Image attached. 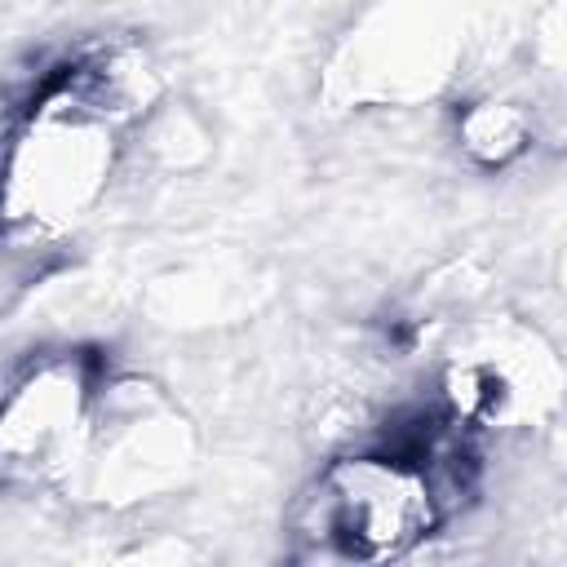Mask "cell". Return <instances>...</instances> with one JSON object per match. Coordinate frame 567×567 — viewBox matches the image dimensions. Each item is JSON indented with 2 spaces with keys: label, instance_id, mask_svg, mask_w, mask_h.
I'll use <instances>...</instances> for the list:
<instances>
[{
  "label": "cell",
  "instance_id": "obj_7",
  "mask_svg": "<svg viewBox=\"0 0 567 567\" xmlns=\"http://www.w3.org/2000/svg\"><path fill=\"white\" fill-rule=\"evenodd\" d=\"M461 146L470 159L496 168V164H509L514 155H523L527 137H532V120L523 106L505 102V97H483V102H470L461 124Z\"/></svg>",
  "mask_w": 567,
  "mask_h": 567
},
{
  "label": "cell",
  "instance_id": "obj_5",
  "mask_svg": "<svg viewBox=\"0 0 567 567\" xmlns=\"http://www.w3.org/2000/svg\"><path fill=\"white\" fill-rule=\"evenodd\" d=\"M97 381L84 354H44L0 394V487H49L71 474Z\"/></svg>",
  "mask_w": 567,
  "mask_h": 567
},
{
  "label": "cell",
  "instance_id": "obj_1",
  "mask_svg": "<svg viewBox=\"0 0 567 567\" xmlns=\"http://www.w3.org/2000/svg\"><path fill=\"white\" fill-rule=\"evenodd\" d=\"M155 102L137 53H106L62 75L13 128L0 159V226L22 239L71 235L106 195L120 137Z\"/></svg>",
  "mask_w": 567,
  "mask_h": 567
},
{
  "label": "cell",
  "instance_id": "obj_9",
  "mask_svg": "<svg viewBox=\"0 0 567 567\" xmlns=\"http://www.w3.org/2000/svg\"><path fill=\"white\" fill-rule=\"evenodd\" d=\"M0 4H4V0H0Z\"/></svg>",
  "mask_w": 567,
  "mask_h": 567
},
{
  "label": "cell",
  "instance_id": "obj_2",
  "mask_svg": "<svg viewBox=\"0 0 567 567\" xmlns=\"http://www.w3.org/2000/svg\"><path fill=\"white\" fill-rule=\"evenodd\" d=\"M465 62L456 0H372L323 62L319 97L332 111H403L439 97Z\"/></svg>",
  "mask_w": 567,
  "mask_h": 567
},
{
  "label": "cell",
  "instance_id": "obj_4",
  "mask_svg": "<svg viewBox=\"0 0 567 567\" xmlns=\"http://www.w3.org/2000/svg\"><path fill=\"white\" fill-rule=\"evenodd\" d=\"M443 518V496L416 456H341L297 505L306 554L328 563H381L412 549Z\"/></svg>",
  "mask_w": 567,
  "mask_h": 567
},
{
  "label": "cell",
  "instance_id": "obj_6",
  "mask_svg": "<svg viewBox=\"0 0 567 567\" xmlns=\"http://www.w3.org/2000/svg\"><path fill=\"white\" fill-rule=\"evenodd\" d=\"M558 359L518 323L474 332L447 363L452 412L487 430L540 425L558 408Z\"/></svg>",
  "mask_w": 567,
  "mask_h": 567
},
{
  "label": "cell",
  "instance_id": "obj_8",
  "mask_svg": "<svg viewBox=\"0 0 567 567\" xmlns=\"http://www.w3.org/2000/svg\"><path fill=\"white\" fill-rule=\"evenodd\" d=\"M159 297H173V306H159V315H177L168 323H213L235 315L248 301V275L226 279L221 270H182L159 279Z\"/></svg>",
  "mask_w": 567,
  "mask_h": 567
},
{
  "label": "cell",
  "instance_id": "obj_3",
  "mask_svg": "<svg viewBox=\"0 0 567 567\" xmlns=\"http://www.w3.org/2000/svg\"><path fill=\"white\" fill-rule=\"evenodd\" d=\"M199 439L190 416L151 381L120 377L97 385L84 447L62 478V492L106 509L164 501L190 483Z\"/></svg>",
  "mask_w": 567,
  "mask_h": 567
}]
</instances>
